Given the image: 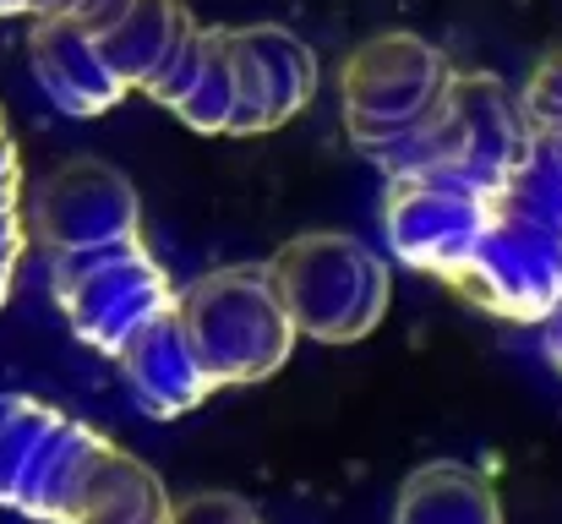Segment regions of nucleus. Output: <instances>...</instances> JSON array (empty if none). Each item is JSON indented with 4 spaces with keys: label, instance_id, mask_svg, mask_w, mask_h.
Instances as JSON below:
<instances>
[{
    "label": "nucleus",
    "instance_id": "23",
    "mask_svg": "<svg viewBox=\"0 0 562 524\" xmlns=\"http://www.w3.org/2000/svg\"><path fill=\"white\" fill-rule=\"evenodd\" d=\"M27 11H33L38 22H49V16H71L77 0H27Z\"/></svg>",
    "mask_w": 562,
    "mask_h": 524
},
{
    "label": "nucleus",
    "instance_id": "1",
    "mask_svg": "<svg viewBox=\"0 0 562 524\" xmlns=\"http://www.w3.org/2000/svg\"><path fill=\"white\" fill-rule=\"evenodd\" d=\"M453 290L519 323H541L562 301V154L547 137H536L530 159L492 202Z\"/></svg>",
    "mask_w": 562,
    "mask_h": 524
},
{
    "label": "nucleus",
    "instance_id": "11",
    "mask_svg": "<svg viewBox=\"0 0 562 524\" xmlns=\"http://www.w3.org/2000/svg\"><path fill=\"white\" fill-rule=\"evenodd\" d=\"M191 27H196V16L187 11V0H132V11L99 38V49H104L110 71L121 77V88L148 93V82L165 71V60L181 49Z\"/></svg>",
    "mask_w": 562,
    "mask_h": 524
},
{
    "label": "nucleus",
    "instance_id": "2",
    "mask_svg": "<svg viewBox=\"0 0 562 524\" xmlns=\"http://www.w3.org/2000/svg\"><path fill=\"white\" fill-rule=\"evenodd\" d=\"M181 323L213 388L273 377L301 339L268 263H235L191 279L181 290Z\"/></svg>",
    "mask_w": 562,
    "mask_h": 524
},
{
    "label": "nucleus",
    "instance_id": "22",
    "mask_svg": "<svg viewBox=\"0 0 562 524\" xmlns=\"http://www.w3.org/2000/svg\"><path fill=\"white\" fill-rule=\"evenodd\" d=\"M541 345H547V360L562 371V301L547 312V317H541Z\"/></svg>",
    "mask_w": 562,
    "mask_h": 524
},
{
    "label": "nucleus",
    "instance_id": "20",
    "mask_svg": "<svg viewBox=\"0 0 562 524\" xmlns=\"http://www.w3.org/2000/svg\"><path fill=\"white\" fill-rule=\"evenodd\" d=\"M525 115H530L536 137H547L562 154V49H552V55L536 66V77H530V88H525Z\"/></svg>",
    "mask_w": 562,
    "mask_h": 524
},
{
    "label": "nucleus",
    "instance_id": "14",
    "mask_svg": "<svg viewBox=\"0 0 562 524\" xmlns=\"http://www.w3.org/2000/svg\"><path fill=\"white\" fill-rule=\"evenodd\" d=\"M240 38H246L251 55L262 60V71H268V82H273V93H279L284 121L301 115V110L312 104V93H317V60H312V49H306L290 27H273V22L240 27Z\"/></svg>",
    "mask_w": 562,
    "mask_h": 524
},
{
    "label": "nucleus",
    "instance_id": "8",
    "mask_svg": "<svg viewBox=\"0 0 562 524\" xmlns=\"http://www.w3.org/2000/svg\"><path fill=\"white\" fill-rule=\"evenodd\" d=\"M110 454H115V443L104 432L60 415L49 426V437L38 443V454H33L11 509L33 524H82V509H88L93 481L110 465Z\"/></svg>",
    "mask_w": 562,
    "mask_h": 524
},
{
    "label": "nucleus",
    "instance_id": "6",
    "mask_svg": "<svg viewBox=\"0 0 562 524\" xmlns=\"http://www.w3.org/2000/svg\"><path fill=\"white\" fill-rule=\"evenodd\" d=\"M486 219H492V202L453 197V191H437V186L409 180V175H387L382 230H387L393 257L409 263V268L442 274L453 285L464 274V263H470Z\"/></svg>",
    "mask_w": 562,
    "mask_h": 524
},
{
    "label": "nucleus",
    "instance_id": "4",
    "mask_svg": "<svg viewBox=\"0 0 562 524\" xmlns=\"http://www.w3.org/2000/svg\"><path fill=\"white\" fill-rule=\"evenodd\" d=\"M55 301L82 345L121 355L154 317L181 306V290L148 257L143 235H126L82 252H55Z\"/></svg>",
    "mask_w": 562,
    "mask_h": 524
},
{
    "label": "nucleus",
    "instance_id": "19",
    "mask_svg": "<svg viewBox=\"0 0 562 524\" xmlns=\"http://www.w3.org/2000/svg\"><path fill=\"white\" fill-rule=\"evenodd\" d=\"M207 49H213V27H191L187 38H181V49L165 60V71L148 82V93H154L165 110H176L191 88H196V77H202V66H207Z\"/></svg>",
    "mask_w": 562,
    "mask_h": 524
},
{
    "label": "nucleus",
    "instance_id": "17",
    "mask_svg": "<svg viewBox=\"0 0 562 524\" xmlns=\"http://www.w3.org/2000/svg\"><path fill=\"white\" fill-rule=\"evenodd\" d=\"M60 421V410H49V404H38V399H16V410H11V421L0 426V503L11 509V498H16V487H22V476H27V465H33V454H38V443L49 437V426Z\"/></svg>",
    "mask_w": 562,
    "mask_h": 524
},
{
    "label": "nucleus",
    "instance_id": "13",
    "mask_svg": "<svg viewBox=\"0 0 562 524\" xmlns=\"http://www.w3.org/2000/svg\"><path fill=\"white\" fill-rule=\"evenodd\" d=\"M170 520H176V503L165 498V487L154 481V470L115 448L110 465L93 481V498L82 509V524H170Z\"/></svg>",
    "mask_w": 562,
    "mask_h": 524
},
{
    "label": "nucleus",
    "instance_id": "7",
    "mask_svg": "<svg viewBox=\"0 0 562 524\" xmlns=\"http://www.w3.org/2000/svg\"><path fill=\"white\" fill-rule=\"evenodd\" d=\"M38 230H44L49 252H82V246L143 235L137 186L115 165L77 159L60 175H49V186L38 197Z\"/></svg>",
    "mask_w": 562,
    "mask_h": 524
},
{
    "label": "nucleus",
    "instance_id": "9",
    "mask_svg": "<svg viewBox=\"0 0 562 524\" xmlns=\"http://www.w3.org/2000/svg\"><path fill=\"white\" fill-rule=\"evenodd\" d=\"M115 360L126 366L137 404H143L148 415H159V421H176V415L196 410L207 393H218L213 377H207V366H202L196 349H191V334H187V323H181V306L165 312V317H154V323L121 349Z\"/></svg>",
    "mask_w": 562,
    "mask_h": 524
},
{
    "label": "nucleus",
    "instance_id": "10",
    "mask_svg": "<svg viewBox=\"0 0 562 524\" xmlns=\"http://www.w3.org/2000/svg\"><path fill=\"white\" fill-rule=\"evenodd\" d=\"M33 77L38 88L66 110V115H104L126 88L121 77L110 71L99 38L88 27H77L71 16H49L33 27Z\"/></svg>",
    "mask_w": 562,
    "mask_h": 524
},
{
    "label": "nucleus",
    "instance_id": "21",
    "mask_svg": "<svg viewBox=\"0 0 562 524\" xmlns=\"http://www.w3.org/2000/svg\"><path fill=\"white\" fill-rule=\"evenodd\" d=\"M170 524H262L257 509L246 498H229V492H202V498H187L176 509Z\"/></svg>",
    "mask_w": 562,
    "mask_h": 524
},
{
    "label": "nucleus",
    "instance_id": "16",
    "mask_svg": "<svg viewBox=\"0 0 562 524\" xmlns=\"http://www.w3.org/2000/svg\"><path fill=\"white\" fill-rule=\"evenodd\" d=\"M229 66H235V115H229V137H257V132H279L284 110L279 93L262 71V60L251 55V44L240 38V27L229 33Z\"/></svg>",
    "mask_w": 562,
    "mask_h": 524
},
{
    "label": "nucleus",
    "instance_id": "3",
    "mask_svg": "<svg viewBox=\"0 0 562 524\" xmlns=\"http://www.w3.org/2000/svg\"><path fill=\"white\" fill-rule=\"evenodd\" d=\"M268 268L295 334L306 339L356 345L387 312V263L356 235H339V230L295 235L273 252Z\"/></svg>",
    "mask_w": 562,
    "mask_h": 524
},
{
    "label": "nucleus",
    "instance_id": "5",
    "mask_svg": "<svg viewBox=\"0 0 562 524\" xmlns=\"http://www.w3.org/2000/svg\"><path fill=\"white\" fill-rule=\"evenodd\" d=\"M453 88V66L437 44L415 33H382L345 66V121L350 143L376 159L387 143L420 132Z\"/></svg>",
    "mask_w": 562,
    "mask_h": 524
},
{
    "label": "nucleus",
    "instance_id": "25",
    "mask_svg": "<svg viewBox=\"0 0 562 524\" xmlns=\"http://www.w3.org/2000/svg\"><path fill=\"white\" fill-rule=\"evenodd\" d=\"M16 11H27V0H0V16H16Z\"/></svg>",
    "mask_w": 562,
    "mask_h": 524
},
{
    "label": "nucleus",
    "instance_id": "18",
    "mask_svg": "<svg viewBox=\"0 0 562 524\" xmlns=\"http://www.w3.org/2000/svg\"><path fill=\"white\" fill-rule=\"evenodd\" d=\"M22 165H16V143L5 132V115H0V306L11 296V279H16V257H22Z\"/></svg>",
    "mask_w": 562,
    "mask_h": 524
},
{
    "label": "nucleus",
    "instance_id": "15",
    "mask_svg": "<svg viewBox=\"0 0 562 524\" xmlns=\"http://www.w3.org/2000/svg\"><path fill=\"white\" fill-rule=\"evenodd\" d=\"M176 115L187 121L191 132H202V137L229 132V115H235V66H229V33H224V27H213L207 66H202L196 88L176 104Z\"/></svg>",
    "mask_w": 562,
    "mask_h": 524
},
{
    "label": "nucleus",
    "instance_id": "24",
    "mask_svg": "<svg viewBox=\"0 0 562 524\" xmlns=\"http://www.w3.org/2000/svg\"><path fill=\"white\" fill-rule=\"evenodd\" d=\"M16 399H22V393H0V426L11 421V410H16Z\"/></svg>",
    "mask_w": 562,
    "mask_h": 524
},
{
    "label": "nucleus",
    "instance_id": "12",
    "mask_svg": "<svg viewBox=\"0 0 562 524\" xmlns=\"http://www.w3.org/2000/svg\"><path fill=\"white\" fill-rule=\"evenodd\" d=\"M393 524H503V509L481 470L442 459V465H420L404 481Z\"/></svg>",
    "mask_w": 562,
    "mask_h": 524
}]
</instances>
